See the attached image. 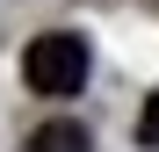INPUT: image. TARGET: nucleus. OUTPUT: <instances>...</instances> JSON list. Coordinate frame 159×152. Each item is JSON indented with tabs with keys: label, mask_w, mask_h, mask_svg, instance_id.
Returning a JSON list of instances; mask_svg holds the SVG:
<instances>
[{
	"label": "nucleus",
	"mask_w": 159,
	"mask_h": 152,
	"mask_svg": "<svg viewBox=\"0 0 159 152\" xmlns=\"http://www.w3.org/2000/svg\"><path fill=\"white\" fill-rule=\"evenodd\" d=\"M22 80H29L36 94L51 101H65L87 87V36H72V29H43L29 51H22Z\"/></svg>",
	"instance_id": "f257e3e1"
},
{
	"label": "nucleus",
	"mask_w": 159,
	"mask_h": 152,
	"mask_svg": "<svg viewBox=\"0 0 159 152\" xmlns=\"http://www.w3.org/2000/svg\"><path fill=\"white\" fill-rule=\"evenodd\" d=\"M29 152H94V138L80 131L72 116H58V123H43V131H29Z\"/></svg>",
	"instance_id": "f03ea898"
},
{
	"label": "nucleus",
	"mask_w": 159,
	"mask_h": 152,
	"mask_svg": "<svg viewBox=\"0 0 159 152\" xmlns=\"http://www.w3.org/2000/svg\"><path fill=\"white\" fill-rule=\"evenodd\" d=\"M138 145H152V152H159V94L145 101V116H138Z\"/></svg>",
	"instance_id": "7ed1b4c3"
}]
</instances>
